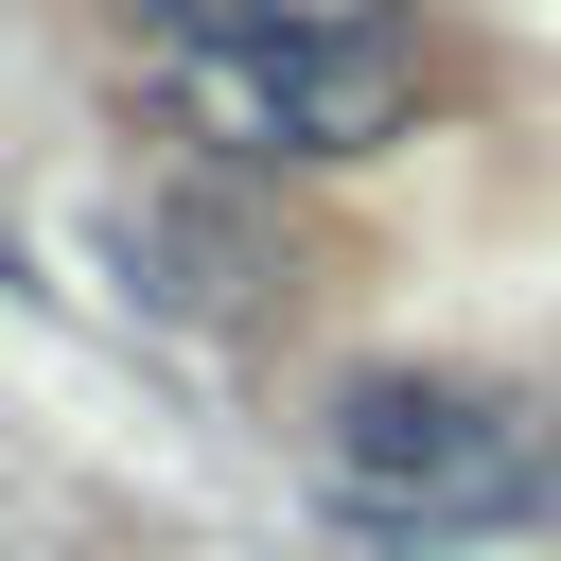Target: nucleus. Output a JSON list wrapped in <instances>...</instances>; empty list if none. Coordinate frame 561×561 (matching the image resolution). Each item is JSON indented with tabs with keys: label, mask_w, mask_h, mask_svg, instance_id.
Listing matches in <instances>:
<instances>
[{
	"label": "nucleus",
	"mask_w": 561,
	"mask_h": 561,
	"mask_svg": "<svg viewBox=\"0 0 561 561\" xmlns=\"http://www.w3.org/2000/svg\"><path fill=\"white\" fill-rule=\"evenodd\" d=\"M316 491H333L386 561H456V543L561 508V403H526V386H491V368L368 351V368L316 386Z\"/></svg>",
	"instance_id": "1"
},
{
	"label": "nucleus",
	"mask_w": 561,
	"mask_h": 561,
	"mask_svg": "<svg viewBox=\"0 0 561 561\" xmlns=\"http://www.w3.org/2000/svg\"><path fill=\"white\" fill-rule=\"evenodd\" d=\"M158 105L245 158V175H351L421 123V35H245V53H158Z\"/></svg>",
	"instance_id": "2"
},
{
	"label": "nucleus",
	"mask_w": 561,
	"mask_h": 561,
	"mask_svg": "<svg viewBox=\"0 0 561 561\" xmlns=\"http://www.w3.org/2000/svg\"><path fill=\"white\" fill-rule=\"evenodd\" d=\"M105 280L140 298V316H175V333H245L263 298H280V228L263 210H228V193H105Z\"/></svg>",
	"instance_id": "3"
},
{
	"label": "nucleus",
	"mask_w": 561,
	"mask_h": 561,
	"mask_svg": "<svg viewBox=\"0 0 561 561\" xmlns=\"http://www.w3.org/2000/svg\"><path fill=\"white\" fill-rule=\"evenodd\" d=\"M158 53H245V35H403V0H123Z\"/></svg>",
	"instance_id": "4"
}]
</instances>
